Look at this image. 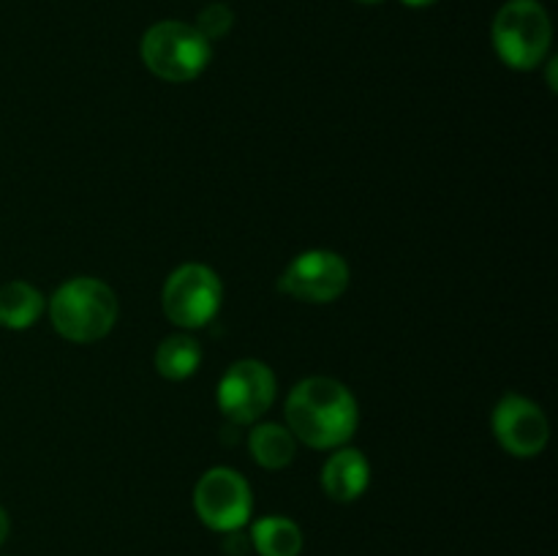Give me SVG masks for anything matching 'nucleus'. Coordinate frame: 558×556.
<instances>
[{
	"mask_svg": "<svg viewBox=\"0 0 558 556\" xmlns=\"http://www.w3.org/2000/svg\"><path fill=\"white\" fill-rule=\"evenodd\" d=\"M202 363V347L196 338L183 336H169L163 338L161 347L156 352V368L158 374L167 376V379L180 382V379H189L191 374H196Z\"/></svg>",
	"mask_w": 558,
	"mask_h": 556,
	"instance_id": "obj_14",
	"label": "nucleus"
},
{
	"mask_svg": "<svg viewBox=\"0 0 558 556\" xmlns=\"http://www.w3.org/2000/svg\"><path fill=\"white\" fill-rule=\"evenodd\" d=\"M251 458L265 469H283L294 458L292 431L276 423H262L248 436Z\"/></svg>",
	"mask_w": 558,
	"mask_h": 556,
	"instance_id": "obj_13",
	"label": "nucleus"
},
{
	"mask_svg": "<svg viewBox=\"0 0 558 556\" xmlns=\"http://www.w3.org/2000/svg\"><path fill=\"white\" fill-rule=\"evenodd\" d=\"M349 287V265L336 251L314 249L303 251L289 262L283 276L278 278V289L283 294L305 300V303H332Z\"/></svg>",
	"mask_w": 558,
	"mask_h": 556,
	"instance_id": "obj_7",
	"label": "nucleus"
},
{
	"mask_svg": "<svg viewBox=\"0 0 558 556\" xmlns=\"http://www.w3.org/2000/svg\"><path fill=\"white\" fill-rule=\"evenodd\" d=\"M276 398V374L262 360H240L218 385V407L232 423H254Z\"/></svg>",
	"mask_w": 558,
	"mask_h": 556,
	"instance_id": "obj_8",
	"label": "nucleus"
},
{
	"mask_svg": "<svg viewBox=\"0 0 558 556\" xmlns=\"http://www.w3.org/2000/svg\"><path fill=\"white\" fill-rule=\"evenodd\" d=\"M401 3L412 5V9H425V5H434L436 0H401Z\"/></svg>",
	"mask_w": 558,
	"mask_h": 556,
	"instance_id": "obj_18",
	"label": "nucleus"
},
{
	"mask_svg": "<svg viewBox=\"0 0 558 556\" xmlns=\"http://www.w3.org/2000/svg\"><path fill=\"white\" fill-rule=\"evenodd\" d=\"M223 287L207 265H183L163 283V314L178 327H202L221 309Z\"/></svg>",
	"mask_w": 558,
	"mask_h": 556,
	"instance_id": "obj_5",
	"label": "nucleus"
},
{
	"mask_svg": "<svg viewBox=\"0 0 558 556\" xmlns=\"http://www.w3.org/2000/svg\"><path fill=\"white\" fill-rule=\"evenodd\" d=\"M49 316L65 341L90 343L114 327L118 298L98 278H71L49 300Z\"/></svg>",
	"mask_w": 558,
	"mask_h": 556,
	"instance_id": "obj_2",
	"label": "nucleus"
},
{
	"mask_svg": "<svg viewBox=\"0 0 558 556\" xmlns=\"http://www.w3.org/2000/svg\"><path fill=\"white\" fill-rule=\"evenodd\" d=\"M357 420L354 396L330 376L303 379L287 398L289 431L311 447H341L357 431Z\"/></svg>",
	"mask_w": 558,
	"mask_h": 556,
	"instance_id": "obj_1",
	"label": "nucleus"
},
{
	"mask_svg": "<svg viewBox=\"0 0 558 556\" xmlns=\"http://www.w3.org/2000/svg\"><path fill=\"white\" fill-rule=\"evenodd\" d=\"M9 529H11V521H9V512L0 507V545L5 543V537H9Z\"/></svg>",
	"mask_w": 558,
	"mask_h": 556,
	"instance_id": "obj_17",
	"label": "nucleus"
},
{
	"mask_svg": "<svg viewBox=\"0 0 558 556\" xmlns=\"http://www.w3.org/2000/svg\"><path fill=\"white\" fill-rule=\"evenodd\" d=\"M494 434L510 456H539L548 445V418L523 396H505L494 409Z\"/></svg>",
	"mask_w": 558,
	"mask_h": 556,
	"instance_id": "obj_9",
	"label": "nucleus"
},
{
	"mask_svg": "<svg viewBox=\"0 0 558 556\" xmlns=\"http://www.w3.org/2000/svg\"><path fill=\"white\" fill-rule=\"evenodd\" d=\"M232 25H234L232 9L223 3H210L199 11L194 27L207 38V41H213V38L227 36V33L232 31Z\"/></svg>",
	"mask_w": 558,
	"mask_h": 556,
	"instance_id": "obj_15",
	"label": "nucleus"
},
{
	"mask_svg": "<svg viewBox=\"0 0 558 556\" xmlns=\"http://www.w3.org/2000/svg\"><path fill=\"white\" fill-rule=\"evenodd\" d=\"M44 298L33 283L9 281L0 287V325L9 330H25L41 316Z\"/></svg>",
	"mask_w": 558,
	"mask_h": 556,
	"instance_id": "obj_12",
	"label": "nucleus"
},
{
	"mask_svg": "<svg viewBox=\"0 0 558 556\" xmlns=\"http://www.w3.org/2000/svg\"><path fill=\"white\" fill-rule=\"evenodd\" d=\"M142 60L147 69L167 82H191L210 63V41L189 22H156L142 36Z\"/></svg>",
	"mask_w": 558,
	"mask_h": 556,
	"instance_id": "obj_4",
	"label": "nucleus"
},
{
	"mask_svg": "<svg viewBox=\"0 0 558 556\" xmlns=\"http://www.w3.org/2000/svg\"><path fill=\"white\" fill-rule=\"evenodd\" d=\"M357 3H365V5H376V3H381V0H357Z\"/></svg>",
	"mask_w": 558,
	"mask_h": 556,
	"instance_id": "obj_19",
	"label": "nucleus"
},
{
	"mask_svg": "<svg viewBox=\"0 0 558 556\" xmlns=\"http://www.w3.org/2000/svg\"><path fill=\"white\" fill-rule=\"evenodd\" d=\"M251 545L259 556H300L303 532L283 516H265L251 527Z\"/></svg>",
	"mask_w": 558,
	"mask_h": 556,
	"instance_id": "obj_11",
	"label": "nucleus"
},
{
	"mask_svg": "<svg viewBox=\"0 0 558 556\" xmlns=\"http://www.w3.org/2000/svg\"><path fill=\"white\" fill-rule=\"evenodd\" d=\"M550 38L554 27L539 0H507L494 20V47L510 69H537L548 55Z\"/></svg>",
	"mask_w": 558,
	"mask_h": 556,
	"instance_id": "obj_3",
	"label": "nucleus"
},
{
	"mask_svg": "<svg viewBox=\"0 0 558 556\" xmlns=\"http://www.w3.org/2000/svg\"><path fill=\"white\" fill-rule=\"evenodd\" d=\"M227 534H229V537H227V543H223L227 554L243 556L245 548H248V545H251V540H245L243 534H240V529H238V532H227Z\"/></svg>",
	"mask_w": 558,
	"mask_h": 556,
	"instance_id": "obj_16",
	"label": "nucleus"
},
{
	"mask_svg": "<svg viewBox=\"0 0 558 556\" xmlns=\"http://www.w3.org/2000/svg\"><path fill=\"white\" fill-rule=\"evenodd\" d=\"M194 507L202 523L216 532H238L248 523L254 496L245 478L234 469L216 467L199 478L194 488Z\"/></svg>",
	"mask_w": 558,
	"mask_h": 556,
	"instance_id": "obj_6",
	"label": "nucleus"
},
{
	"mask_svg": "<svg viewBox=\"0 0 558 556\" xmlns=\"http://www.w3.org/2000/svg\"><path fill=\"white\" fill-rule=\"evenodd\" d=\"M371 483L368 458L360 450H338L322 469V488L332 501H354Z\"/></svg>",
	"mask_w": 558,
	"mask_h": 556,
	"instance_id": "obj_10",
	"label": "nucleus"
}]
</instances>
